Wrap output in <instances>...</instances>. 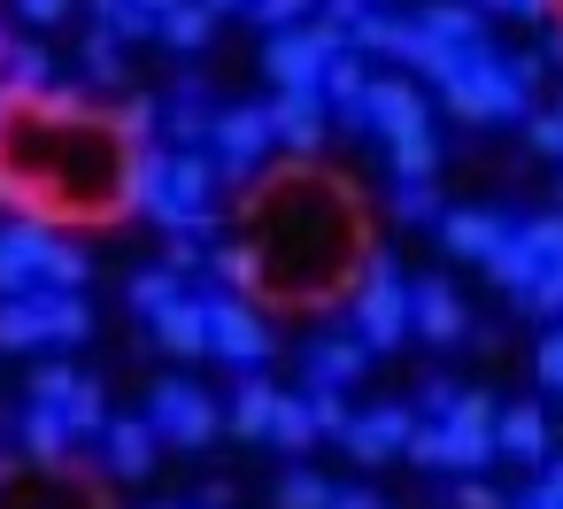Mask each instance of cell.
<instances>
[{
    "label": "cell",
    "mask_w": 563,
    "mask_h": 509,
    "mask_svg": "<svg viewBox=\"0 0 563 509\" xmlns=\"http://www.w3.org/2000/svg\"><path fill=\"white\" fill-rule=\"evenodd\" d=\"M232 224H247V240L263 247V301H332L340 286L355 294L363 278V209L355 186L317 170V163H286L271 170L255 193H240Z\"/></svg>",
    "instance_id": "obj_1"
},
{
    "label": "cell",
    "mask_w": 563,
    "mask_h": 509,
    "mask_svg": "<svg viewBox=\"0 0 563 509\" xmlns=\"http://www.w3.org/2000/svg\"><path fill=\"white\" fill-rule=\"evenodd\" d=\"M132 155L117 117H47L16 101V117L0 124V201L32 224H117Z\"/></svg>",
    "instance_id": "obj_2"
},
{
    "label": "cell",
    "mask_w": 563,
    "mask_h": 509,
    "mask_svg": "<svg viewBox=\"0 0 563 509\" xmlns=\"http://www.w3.org/2000/svg\"><path fill=\"white\" fill-rule=\"evenodd\" d=\"M347 309H355L347 332H355L371 355L401 347V340H409V278H401V263H394V255H371L363 278H355V301H347Z\"/></svg>",
    "instance_id": "obj_3"
},
{
    "label": "cell",
    "mask_w": 563,
    "mask_h": 509,
    "mask_svg": "<svg viewBox=\"0 0 563 509\" xmlns=\"http://www.w3.org/2000/svg\"><path fill=\"white\" fill-rule=\"evenodd\" d=\"M440 93H448V109H455L463 124H501V117H517V109H525V93H532V86L509 70V55L471 47V55H463V70H455Z\"/></svg>",
    "instance_id": "obj_4"
},
{
    "label": "cell",
    "mask_w": 563,
    "mask_h": 509,
    "mask_svg": "<svg viewBox=\"0 0 563 509\" xmlns=\"http://www.w3.org/2000/svg\"><path fill=\"white\" fill-rule=\"evenodd\" d=\"M147 424H155V440H170V447H209L217 424H224V409H217L194 378H155V394H147Z\"/></svg>",
    "instance_id": "obj_5"
},
{
    "label": "cell",
    "mask_w": 563,
    "mask_h": 509,
    "mask_svg": "<svg viewBox=\"0 0 563 509\" xmlns=\"http://www.w3.org/2000/svg\"><path fill=\"white\" fill-rule=\"evenodd\" d=\"M494 424H501V409H494L478 386H463V394H455V409L440 417V471H486V463L501 455Z\"/></svg>",
    "instance_id": "obj_6"
},
{
    "label": "cell",
    "mask_w": 563,
    "mask_h": 509,
    "mask_svg": "<svg viewBox=\"0 0 563 509\" xmlns=\"http://www.w3.org/2000/svg\"><path fill=\"white\" fill-rule=\"evenodd\" d=\"M271 147H278L271 109H247V101H240V109H217V124H209V155H217L224 178H255Z\"/></svg>",
    "instance_id": "obj_7"
},
{
    "label": "cell",
    "mask_w": 563,
    "mask_h": 509,
    "mask_svg": "<svg viewBox=\"0 0 563 509\" xmlns=\"http://www.w3.org/2000/svg\"><path fill=\"white\" fill-rule=\"evenodd\" d=\"M271 132H278V147H286L294 163H317L324 140H332V101H324V86L278 93V101H271Z\"/></svg>",
    "instance_id": "obj_8"
},
{
    "label": "cell",
    "mask_w": 563,
    "mask_h": 509,
    "mask_svg": "<svg viewBox=\"0 0 563 509\" xmlns=\"http://www.w3.org/2000/svg\"><path fill=\"white\" fill-rule=\"evenodd\" d=\"M209 355L232 363V370H240V363L255 370V363L271 355V324L255 317L247 294H217V301H209Z\"/></svg>",
    "instance_id": "obj_9"
},
{
    "label": "cell",
    "mask_w": 563,
    "mask_h": 509,
    "mask_svg": "<svg viewBox=\"0 0 563 509\" xmlns=\"http://www.w3.org/2000/svg\"><path fill=\"white\" fill-rule=\"evenodd\" d=\"M0 509H101V494L70 478V463H40L32 478H0Z\"/></svg>",
    "instance_id": "obj_10"
},
{
    "label": "cell",
    "mask_w": 563,
    "mask_h": 509,
    "mask_svg": "<svg viewBox=\"0 0 563 509\" xmlns=\"http://www.w3.org/2000/svg\"><path fill=\"white\" fill-rule=\"evenodd\" d=\"M409 432H417V409H409V401H386V409H363L340 447H347L355 463H394V455H409Z\"/></svg>",
    "instance_id": "obj_11"
},
{
    "label": "cell",
    "mask_w": 563,
    "mask_h": 509,
    "mask_svg": "<svg viewBox=\"0 0 563 509\" xmlns=\"http://www.w3.org/2000/svg\"><path fill=\"white\" fill-rule=\"evenodd\" d=\"M47 240H55V224H32V217H16L9 232H0V301H16V294H40Z\"/></svg>",
    "instance_id": "obj_12"
},
{
    "label": "cell",
    "mask_w": 563,
    "mask_h": 509,
    "mask_svg": "<svg viewBox=\"0 0 563 509\" xmlns=\"http://www.w3.org/2000/svg\"><path fill=\"white\" fill-rule=\"evenodd\" d=\"M509 232H517V224H509L501 209H448V217H440V247H448L455 263H478V270L501 255Z\"/></svg>",
    "instance_id": "obj_13"
},
{
    "label": "cell",
    "mask_w": 563,
    "mask_h": 509,
    "mask_svg": "<svg viewBox=\"0 0 563 509\" xmlns=\"http://www.w3.org/2000/svg\"><path fill=\"white\" fill-rule=\"evenodd\" d=\"M409 332H424L432 347H455V340L471 332L463 294H455L448 278H417V286H409Z\"/></svg>",
    "instance_id": "obj_14"
},
{
    "label": "cell",
    "mask_w": 563,
    "mask_h": 509,
    "mask_svg": "<svg viewBox=\"0 0 563 509\" xmlns=\"http://www.w3.org/2000/svg\"><path fill=\"white\" fill-rule=\"evenodd\" d=\"M147 340L163 347V355H178V363H194V355H209V301H194V294H178L155 324H147Z\"/></svg>",
    "instance_id": "obj_15"
},
{
    "label": "cell",
    "mask_w": 563,
    "mask_h": 509,
    "mask_svg": "<svg viewBox=\"0 0 563 509\" xmlns=\"http://www.w3.org/2000/svg\"><path fill=\"white\" fill-rule=\"evenodd\" d=\"M363 363H371V347H363L355 332H324V340H309V355H301V370H309L317 386H355Z\"/></svg>",
    "instance_id": "obj_16"
},
{
    "label": "cell",
    "mask_w": 563,
    "mask_h": 509,
    "mask_svg": "<svg viewBox=\"0 0 563 509\" xmlns=\"http://www.w3.org/2000/svg\"><path fill=\"white\" fill-rule=\"evenodd\" d=\"M417 24L432 40H448V47H486V9H478V0H424Z\"/></svg>",
    "instance_id": "obj_17"
},
{
    "label": "cell",
    "mask_w": 563,
    "mask_h": 509,
    "mask_svg": "<svg viewBox=\"0 0 563 509\" xmlns=\"http://www.w3.org/2000/svg\"><path fill=\"white\" fill-rule=\"evenodd\" d=\"M324 101H332V117H347V124H363V101H371V55H332L324 63Z\"/></svg>",
    "instance_id": "obj_18"
},
{
    "label": "cell",
    "mask_w": 563,
    "mask_h": 509,
    "mask_svg": "<svg viewBox=\"0 0 563 509\" xmlns=\"http://www.w3.org/2000/svg\"><path fill=\"white\" fill-rule=\"evenodd\" d=\"M494 440H501V455H517V463H548V409L540 401H517V409H501V424H494Z\"/></svg>",
    "instance_id": "obj_19"
},
{
    "label": "cell",
    "mask_w": 563,
    "mask_h": 509,
    "mask_svg": "<svg viewBox=\"0 0 563 509\" xmlns=\"http://www.w3.org/2000/svg\"><path fill=\"white\" fill-rule=\"evenodd\" d=\"M101 440H109V471L117 478H147L155 471V424L147 417H109Z\"/></svg>",
    "instance_id": "obj_20"
},
{
    "label": "cell",
    "mask_w": 563,
    "mask_h": 509,
    "mask_svg": "<svg viewBox=\"0 0 563 509\" xmlns=\"http://www.w3.org/2000/svg\"><path fill=\"white\" fill-rule=\"evenodd\" d=\"M271 409H278V386H271V378H240L224 424H232L240 440H263V447H271Z\"/></svg>",
    "instance_id": "obj_21"
},
{
    "label": "cell",
    "mask_w": 563,
    "mask_h": 509,
    "mask_svg": "<svg viewBox=\"0 0 563 509\" xmlns=\"http://www.w3.org/2000/svg\"><path fill=\"white\" fill-rule=\"evenodd\" d=\"M40 324H47V347H78V340L93 332V309H86L78 294H55V286H40Z\"/></svg>",
    "instance_id": "obj_22"
},
{
    "label": "cell",
    "mask_w": 563,
    "mask_h": 509,
    "mask_svg": "<svg viewBox=\"0 0 563 509\" xmlns=\"http://www.w3.org/2000/svg\"><path fill=\"white\" fill-rule=\"evenodd\" d=\"M24 455L32 463H70V417L63 409H24Z\"/></svg>",
    "instance_id": "obj_23"
},
{
    "label": "cell",
    "mask_w": 563,
    "mask_h": 509,
    "mask_svg": "<svg viewBox=\"0 0 563 509\" xmlns=\"http://www.w3.org/2000/svg\"><path fill=\"white\" fill-rule=\"evenodd\" d=\"M32 347H47L40 294H16V301H0V355H32Z\"/></svg>",
    "instance_id": "obj_24"
},
{
    "label": "cell",
    "mask_w": 563,
    "mask_h": 509,
    "mask_svg": "<svg viewBox=\"0 0 563 509\" xmlns=\"http://www.w3.org/2000/svg\"><path fill=\"white\" fill-rule=\"evenodd\" d=\"M209 270L224 278V294H263V247L255 240H224L209 255Z\"/></svg>",
    "instance_id": "obj_25"
},
{
    "label": "cell",
    "mask_w": 563,
    "mask_h": 509,
    "mask_svg": "<svg viewBox=\"0 0 563 509\" xmlns=\"http://www.w3.org/2000/svg\"><path fill=\"white\" fill-rule=\"evenodd\" d=\"M209 32H217V9H201V0H178V9L155 24V40H163V47H178V55L209 47Z\"/></svg>",
    "instance_id": "obj_26"
},
{
    "label": "cell",
    "mask_w": 563,
    "mask_h": 509,
    "mask_svg": "<svg viewBox=\"0 0 563 509\" xmlns=\"http://www.w3.org/2000/svg\"><path fill=\"white\" fill-rule=\"evenodd\" d=\"M86 270H93V255L78 247V240H47V263H40V286H55V294H78L86 286Z\"/></svg>",
    "instance_id": "obj_27"
},
{
    "label": "cell",
    "mask_w": 563,
    "mask_h": 509,
    "mask_svg": "<svg viewBox=\"0 0 563 509\" xmlns=\"http://www.w3.org/2000/svg\"><path fill=\"white\" fill-rule=\"evenodd\" d=\"M309 440H317V417H309V401H301V394H278V409H271V447L301 455Z\"/></svg>",
    "instance_id": "obj_28"
},
{
    "label": "cell",
    "mask_w": 563,
    "mask_h": 509,
    "mask_svg": "<svg viewBox=\"0 0 563 509\" xmlns=\"http://www.w3.org/2000/svg\"><path fill=\"white\" fill-rule=\"evenodd\" d=\"M178 294H186V278H178L170 263H155V270H140V278H132V309H140V317H163Z\"/></svg>",
    "instance_id": "obj_29"
},
{
    "label": "cell",
    "mask_w": 563,
    "mask_h": 509,
    "mask_svg": "<svg viewBox=\"0 0 563 509\" xmlns=\"http://www.w3.org/2000/svg\"><path fill=\"white\" fill-rule=\"evenodd\" d=\"M332 494H340V486H332L324 471H309V463L278 478V509H332Z\"/></svg>",
    "instance_id": "obj_30"
},
{
    "label": "cell",
    "mask_w": 563,
    "mask_h": 509,
    "mask_svg": "<svg viewBox=\"0 0 563 509\" xmlns=\"http://www.w3.org/2000/svg\"><path fill=\"white\" fill-rule=\"evenodd\" d=\"M9 86H16V101L47 93V86H55V63H47V47H16V55H9Z\"/></svg>",
    "instance_id": "obj_31"
},
{
    "label": "cell",
    "mask_w": 563,
    "mask_h": 509,
    "mask_svg": "<svg viewBox=\"0 0 563 509\" xmlns=\"http://www.w3.org/2000/svg\"><path fill=\"white\" fill-rule=\"evenodd\" d=\"M86 9H93L101 32H117V40H147V32H155V16L140 9V0H86Z\"/></svg>",
    "instance_id": "obj_32"
},
{
    "label": "cell",
    "mask_w": 563,
    "mask_h": 509,
    "mask_svg": "<svg viewBox=\"0 0 563 509\" xmlns=\"http://www.w3.org/2000/svg\"><path fill=\"white\" fill-rule=\"evenodd\" d=\"M86 78L93 86H124V40L117 32H93L86 40Z\"/></svg>",
    "instance_id": "obj_33"
},
{
    "label": "cell",
    "mask_w": 563,
    "mask_h": 509,
    "mask_svg": "<svg viewBox=\"0 0 563 509\" xmlns=\"http://www.w3.org/2000/svg\"><path fill=\"white\" fill-rule=\"evenodd\" d=\"M78 378H86V370H70V363H40V370H32V401H40V409H70Z\"/></svg>",
    "instance_id": "obj_34"
},
{
    "label": "cell",
    "mask_w": 563,
    "mask_h": 509,
    "mask_svg": "<svg viewBox=\"0 0 563 509\" xmlns=\"http://www.w3.org/2000/svg\"><path fill=\"white\" fill-rule=\"evenodd\" d=\"M70 432H109V394H101V378H78V394H70Z\"/></svg>",
    "instance_id": "obj_35"
},
{
    "label": "cell",
    "mask_w": 563,
    "mask_h": 509,
    "mask_svg": "<svg viewBox=\"0 0 563 509\" xmlns=\"http://www.w3.org/2000/svg\"><path fill=\"white\" fill-rule=\"evenodd\" d=\"M263 32H301L309 16H317V0H255V9H247Z\"/></svg>",
    "instance_id": "obj_36"
},
{
    "label": "cell",
    "mask_w": 563,
    "mask_h": 509,
    "mask_svg": "<svg viewBox=\"0 0 563 509\" xmlns=\"http://www.w3.org/2000/svg\"><path fill=\"white\" fill-rule=\"evenodd\" d=\"M309 417H317V432H340V440H347V424H355V417H347V386H317V394H309Z\"/></svg>",
    "instance_id": "obj_37"
},
{
    "label": "cell",
    "mask_w": 563,
    "mask_h": 509,
    "mask_svg": "<svg viewBox=\"0 0 563 509\" xmlns=\"http://www.w3.org/2000/svg\"><path fill=\"white\" fill-rule=\"evenodd\" d=\"M209 124H217V109H201V101H178V109H170V140H178V147H201Z\"/></svg>",
    "instance_id": "obj_38"
},
{
    "label": "cell",
    "mask_w": 563,
    "mask_h": 509,
    "mask_svg": "<svg viewBox=\"0 0 563 509\" xmlns=\"http://www.w3.org/2000/svg\"><path fill=\"white\" fill-rule=\"evenodd\" d=\"M525 140H532V155H548V163H563V101H555V109H540V117L525 124Z\"/></svg>",
    "instance_id": "obj_39"
},
{
    "label": "cell",
    "mask_w": 563,
    "mask_h": 509,
    "mask_svg": "<svg viewBox=\"0 0 563 509\" xmlns=\"http://www.w3.org/2000/svg\"><path fill=\"white\" fill-rule=\"evenodd\" d=\"M509 509H563V455H555V463H540V486H525Z\"/></svg>",
    "instance_id": "obj_40"
},
{
    "label": "cell",
    "mask_w": 563,
    "mask_h": 509,
    "mask_svg": "<svg viewBox=\"0 0 563 509\" xmlns=\"http://www.w3.org/2000/svg\"><path fill=\"white\" fill-rule=\"evenodd\" d=\"M117 132H124V147H155V101H124Z\"/></svg>",
    "instance_id": "obj_41"
},
{
    "label": "cell",
    "mask_w": 563,
    "mask_h": 509,
    "mask_svg": "<svg viewBox=\"0 0 563 509\" xmlns=\"http://www.w3.org/2000/svg\"><path fill=\"white\" fill-rule=\"evenodd\" d=\"M525 301H532L540 317H563V263H548V270L532 278V294H525Z\"/></svg>",
    "instance_id": "obj_42"
},
{
    "label": "cell",
    "mask_w": 563,
    "mask_h": 509,
    "mask_svg": "<svg viewBox=\"0 0 563 509\" xmlns=\"http://www.w3.org/2000/svg\"><path fill=\"white\" fill-rule=\"evenodd\" d=\"M394 209H401V217H409V224H424V217H448V209H440V193H432V186H401V201H394Z\"/></svg>",
    "instance_id": "obj_43"
},
{
    "label": "cell",
    "mask_w": 563,
    "mask_h": 509,
    "mask_svg": "<svg viewBox=\"0 0 563 509\" xmlns=\"http://www.w3.org/2000/svg\"><path fill=\"white\" fill-rule=\"evenodd\" d=\"M409 463H424V471H440V417H424V424L409 432Z\"/></svg>",
    "instance_id": "obj_44"
},
{
    "label": "cell",
    "mask_w": 563,
    "mask_h": 509,
    "mask_svg": "<svg viewBox=\"0 0 563 509\" xmlns=\"http://www.w3.org/2000/svg\"><path fill=\"white\" fill-rule=\"evenodd\" d=\"M455 509H509V494H494V486H486V478L471 471V478L455 486Z\"/></svg>",
    "instance_id": "obj_45"
},
{
    "label": "cell",
    "mask_w": 563,
    "mask_h": 509,
    "mask_svg": "<svg viewBox=\"0 0 563 509\" xmlns=\"http://www.w3.org/2000/svg\"><path fill=\"white\" fill-rule=\"evenodd\" d=\"M532 363H540V378H548V386L563 394V324H555V332L540 340V355H532Z\"/></svg>",
    "instance_id": "obj_46"
},
{
    "label": "cell",
    "mask_w": 563,
    "mask_h": 509,
    "mask_svg": "<svg viewBox=\"0 0 563 509\" xmlns=\"http://www.w3.org/2000/svg\"><path fill=\"white\" fill-rule=\"evenodd\" d=\"M478 9H501V16H525V24H548L555 0H478Z\"/></svg>",
    "instance_id": "obj_47"
},
{
    "label": "cell",
    "mask_w": 563,
    "mask_h": 509,
    "mask_svg": "<svg viewBox=\"0 0 563 509\" xmlns=\"http://www.w3.org/2000/svg\"><path fill=\"white\" fill-rule=\"evenodd\" d=\"M16 9H24V24H63L78 0H16Z\"/></svg>",
    "instance_id": "obj_48"
},
{
    "label": "cell",
    "mask_w": 563,
    "mask_h": 509,
    "mask_svg": "<svg viewBox=\"0 0 563 509\" xmlns=\"http://www.w3.org/2000/svg\"><path fill=\"white\" fill-rule=\"evenodd\" d=\"M332 509H386V501H378V494H363V486H340V494H332Z\"/></svg>",
    "instance_id": "obj_49"
},
{
    "label": "cell",
    "mask_w": 563,
    "mask_h": 509,
    "mask_svg": "<svg viewBox=\"0 0 563 509\" xmlns=\"http://www.w3.org/2000/svg\"><path fill=\"white\" fill-rule=\"evenodd\" d=\"M540 63H563V16H555V24L540 32Z\"/></svg>",
    "instance_id": "obj_50"
},
{
    "label": "cell",
    "mask_w": 563,
    "mask_h": 509,
    "mask_svg": "<svg viewBox=\"0 0 563 509\" xmlns=\"http://www.w3.org/2000/svg\"><path fill=\"white\" fill-rule=\"evenodd\" d=\"M224 501H232V486H224V478H209V486H201V509H224Z\"/></svg>",
    "instance_id": "obj_51"
},
{
    "label": "cell",
    "mask_w": 563,
    "mask_h": 509,
    "mask_svg": "<svg viewBox=\"0 0 563 509\" xmlns=\"http://www.w3.org/2000/svg\"><path fill=\"white\" fill-rule=\"evenodd\" d=\"M201 9H217V16H232V9H255V0H201Z\"/></svg>",
    "instance_id": "obj_52"
},
{
    "label": "cell",
    "mask_w": 563,
    "mask_h": 509,
    "mask_svg": "<svg viewBox=\"0 0 563 509\" xmlns=\"http://www.w3.org/2000/svg\"><path fill=\"white\" fill-rule=\"evenodd\" d=\"M9 55H16V47H9V32H0V70H9Z\"/></svg>",
    "instance_id": "obj_53"
},
{
    "label": "cell",
    "mask_w": 563,
    "mask_h": 509,
    "mask_svg": "<svg viewBox=\"0 0 563 509\" xmlns=\"http://www.w3.org/2000/svg\"><path fill=\"white\" fill-rule=\"evenodd\" d=\"M0 478H16V463H9V455H0Z\"/></svg>",
    "instance_id": "obj_54"
},
{
    "label": "cell",
    "mask_w": 563,
    "mask_h": 509,
    "mask_svg": "<svg viewBox=\"0 0 563 509\" xmlns=\"http://www.w3.org/2000/svg\"><path fill=\"white\" fill-rule=\"evenodd\" d=\"M555 16H563V0H555Z\"/></svg>",
    "instance_id": "obj_55"
}]
</instances>
